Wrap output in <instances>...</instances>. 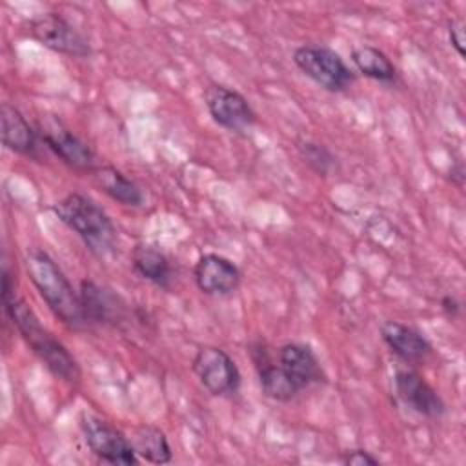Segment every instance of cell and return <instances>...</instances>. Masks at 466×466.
Here are the masks:
<instances>
[{"label": "cell", "instance_id": "obj_11", "mask_svg": "<svg viewBox=\"0 0 466 466\" xmlns=\"http://www.w3.org/2000/svg\"><path fill=\"white\" fill-rule=\"evenodd\" d=\"M193 277L197 288L206 295H228L240 284V269L237 264L217 253L202 255L195 264Z\"/></svg>", "mask_w": 466, "mask_h": 466}, {"label": "cell", "instance_id": "obj_22", "mask_svg": "<svg viewBox=\"0 0 466 466\" xmlns=\"http://www.w3.org/2000/svg\"><path fill=\"white\" fill-rule=\"evenodd\" d=\"M342 462L348 466H377L379 461L366 450H350L342 455Z\"/></svg>", "mask_w": 466, "mask_h": 466}, {"label": "cell", "instance_id": "obj_6", "mask_svg": "<svg viewBox=\"0 0 466 466\" xmlns=\"http://www.w3.org/2000/svg\"><path fill=\"white\" fill-rule=\"evenodd\" d=\"M191 368L211 395H233L240 388V371L235 360L217 346H204L193 357Z\"/></svg>", "mask_w": 466, "mask_h": 466}, {"label": "cell", "instance_id": "obj_20", "mask_svg": "<svg viewBox=\"0 0 466 466\" xmlns=\"http://www.w3.org/2000/svg\"><path fill=\"white\" fill-rule=\"evenodd\" d=\"M351 60L355 67L368 78L379 82H393L397 76V69L386 53L373 46H360L351 53Z\"/></svg>", "mask_w": 466, "mask_h": 466}, {"label": "cell", "instance_id": "obj_24", "mask_svg": "<svg viewBox=\"0 0 466 466\" xmlns=\"http://www.w3.org/2000/svg\"><path fill=\"white\" fill-rule=\"evenodd\" d=\"M441 304H442V309L448 313V317H457L459 311H461V304H459L457 299L451 297V295H446Z\"/></svg>", "mask_w": 466, "mask_h": 466}, {"label": "cell", "instance_id": "obj_13", "mask_svg": "<svg viewBox=\"0 0 466 466\" xmlns=\"http://www.w3.org/2000/svg\"><path fill=\"white\" fill-rule=\"evenodd\" d=\"M279 364L299 386V390L308 388L309 384L324 382L326 373L320 366L315 351L300 342H288L279 350Z\"/></svg>", "mask_w": 466, "mask_h": 466}, {"label": "cell", "instance_id": "obj_19", "mask_svg": "<svg viewBox=\"0 0 466 466\" xmlns=\"http://www.w3.org/2000/svg\"><path fill=\"white\" fill-rule=\"evenodd\" d=\"M129 441L135 448V453L147 462L166 464L171 461V448H169L167 437L157 426L142 424L135 428Z\"/></svg>", "mask_w": 466, "mask_h": 466}, {"label": "cell", "instance_id": "obj_9", "mask_svg": "<svg viewBox=\"0 0 466 466\" xmlns=\"http://www.w3.org/2000/svg\"><path fill=\"white\" fill-rule=\"evenodd\" d=\"M40 131L46 146L67 166L87 171H93L98 166L93 149L58 120H46Z\"/></svg>", "mask_w": 466, "mask_h": 466}, {"label": "cell", "instance_id": "obj_4", "mask_svg": "<svg viewBox=\"0 0 466 466\" xmlns=\"http://www.w3.org/2000/svg\"><path fill=\"white\" fill-rule=\"evenodd\" d=\"M295 66L326 91H344L353 80V71L346 66L339 53L324 46H300L293 53Z\"/></svg>", "mask_w": 466, "mask_h": 466}, {"label": "cell", "instance_id": "obj_12", "mask_svg": "<svg viewBox=\"0 0 466 466\" xmlns=\"http://www.w3.org/2000/svg\"><path fill=\"white\" fill-rule=\"evenodd\" d=\"M80 300L87 322L118 326L127 317V304L122 300V297L104 286L95 284L93 280L82 282Z\"/></svg>", "mask_w": 466, "mask_h": 466}, {"label": "cell", "instance_id": "obj_17", "mask_svg": "<svg viewBox=\"0 0 466 466\" xmlns=\"http://www.w3.org/2000/svg\"><path fill=\"white\" fill-rule=\"evenodd\" d=\"M133 269L151 284L167 289L171 286L173 271L167 257L149 244H137L131 253Z\"/></svg>", "mask_w": 466, "mask_h": 466}, {"label": "cell", "instance_id": "obj_23", "mask_svg": "<svg viewBox=\"0 0 466 466\" xmlns=\"http://www.w3.org/2000/svg\"><path fill=\"white\" fill-rule=\"evenodd\" d=\"M448 35H450V42L455 47V51L461 56H464V20L462 18L451 20L448 25Z\"/></svg>", "mask_w": 466, "mask_h": 466}, {"label": "cell", "instance_id": "obj_16", "mask_svg": "<svg viewBox=\"0 0 466 466\" xmlns=\"http://www.w3.org/2000/svg\"><path fill=\"white\" fill-rule=\"evenodd\" d=\"M0 118H2V142L7 149L35 157L38 144H36V131L29 126V122L24 118V115L9 106L2 104L0 107Z\"/></svg>", "mask_w": 466, "mask_h": 466}, {"label": "cell", "instance_id": "obj_8", "mask_svg": "<svg viewBox=\"0 0 466 466\" xmlns=\"http://www.w3.org/2000/svg\"><path fill=\"white\" fill-rule=\"evenodd\" d=\"M204 104L211 118L229 131H244L255 122V111L244 95L220 84H213L204 91Z\"/></svg>", "mask_w": 466, "mask_h": 466}, {"label": "cell", "instance_id": "obj_15", "mask_svg": "<svg viewBox=\"0 0 466 466\" xmlns=\"http://www.w3.org/2000/svg\"><path fill=\"white\" fill-rule=\"evenodd\" d=\"M251 353H253L255 368L258 371L260 388L266 397L279 400V402H288L300 391L299 386L291 380V377L284 371V368L280 364H275L269 359V355L262 348V344L253 348Z\"/></svg>", "mask_w": 466, "mask_h": 466}, {"label": "cell", "instance_id": "obj_5", "mask_svg": "<svg viewBox=\"0 0 466 466\" xmlns=\"http://www.w3.org/2000/svg\"><path fill=\"white\" fill-rule=\"evenodd\" d=\"M80 428L89 450L109 464H137L138 455L131 441L111 426L107 420L84 411L80 415Z\"/></svg>", "mask_w": 466, "mask_h": 466}, {"label": "cell", "instance_id": "obj_21", "mask_svg": "<svg viewBox=\"0 0 466 466\" xmlns=\"http://www.w3.org/2000/svg\"><path fill=\"white\" fill-rule=\"evenodd\" d=\"M299 153L304 158V162L319 175L326 177L335 167V155L322 144H317L313 140H302L299 142Z\"/></svg>", "mask_w": 466, "mask_h": 466}, {"label": "cell", "instance_id": "obj_1", "mask_svg": "<svg viewBox=\"0 0 466 466\" xmlns=\"http://www.w3.org/2000/svg\"><path fill=\"white\" fill-rule=\"evenodd\" d=\"M2 300L5 313L18 328L24 340L31 346L33 353L46 364V368L64 382H78L80 368L75 357L67 351V348L56 340L36 319L27 302L16 297L15 288L11 286V277L7 269L2 271Z\"/></svg>", "mask_w": 466, "mask_h": 466}, {"label": "cell", "instance_id": "obj_14", "mask_svg": "<svg viewBox=\"0 0 466 466\" xmlns=\"http://www.w3.org/2000/svg\"><path fill=\"white\" fill-rule=\"evenodd\" d=\"M382 340L388 348L406 362H420L431 353V344L415 328L397 320H386L380 326Z\"/></svg>", "mask_w": 466, "mask_h": 466}, {"label": "cell", "instance_id": "obj_10", "mask_svg": "<svg viewBox=\"0 0 466 466\" xmlns=\"http://www.w3.org/2000/svg\"><path fill=\"white\" fill-rule=\"evenodd\" d=\"M395 391L399 399L419 415L439 419L446 411V404L441 395L413 370H399L393 377Z\"/></svg>", "mask_w": 466, "mask_h": 466}, {"label": "cell", "instance_id": "obj_2", "mask_svg": "<svg viewBox=\"0 0 466 466\" xmlns=\"http://www.w3.org/2000/svg\"><path fill=\"white\" fill-rule=\"evenodd\" d=\"M25 269L40 297L64 324L75 329L89 324L80 295H76L64 271L46 251L36 248L29 249L25 255Z\"/></svg>", "mask_w": 466, "mask_h": 466}, {"label": "cell", "instance_id": "obj_3", "mask_svg": "<svg viewBox=\"0 0 466 466\" xmlns=\"http://www.w3.org/2000/svg\"><path fill=\"white\" fill-rule=\"evenodd\" d=\"M55 215L89 248L91 253L106 257L116 248V228L109 215L89 197L69 193L53 206Z\"/></svg>", "mask_w": 466, "mask_h": 466}, {"label": "cell", "instance_id": "obj_25", "mask_svg": "<svg viewBox=\"0 0 466 466\" xmlns=\"http://www.w3.org/2000/svg\"><path fill=\"white\" fill-rule=\"evenodd\" d=\"M450 175H451V180H453L459 187H462V182H464V167H462L461 162H457V164L451 167Z\"/></svg>", "mask_w": 466, "mask_h": 466}, {"label": "cell", "instance_id": "obj_7", "mask_svg": "<svg viewBox=\"0 0 466 466\" xmlns=\"http://www.w3.org/2000/svg\"><path fill=\"white\" fill-rule=\"evenodd\" d=\"M29 31L40 44L56 53L71 56H87L91 53L87 40L56 13H44L35 16L29 22Z\"/></svg>", "mask_w": 466, "mask_h": 466}, {"label": "cell", "instance_id": "obj_18", "mask_svg": "<svg viewBox=\"0 0 466 466\" xmlns=\"http://www.w3.org/2000/svg\"><path fill=\"white\" fill-rule=\"evenodd\" d=\"M93 178L98 184V187L109 195L113 200L124 204V206H142L144 193L142 189L127 178L120 169L113 166H96L93 171Z\"/></svg>", "mask_w": 466, "mask_h": 466}]
</instances>
